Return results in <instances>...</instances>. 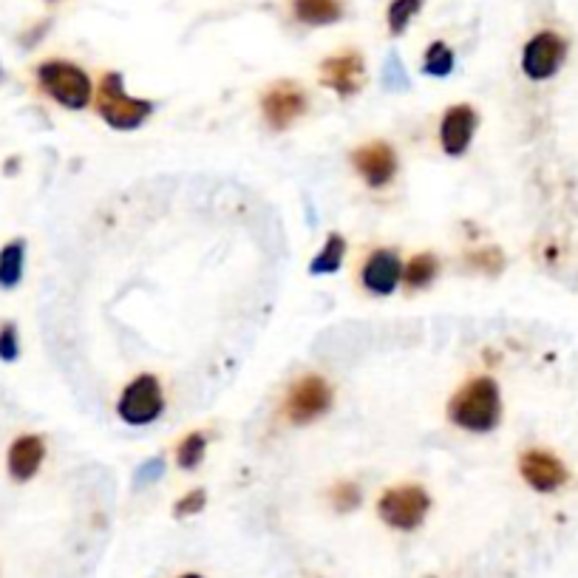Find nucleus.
I'll use <instances>...</instances> for the list:
<instances>
[{
    "mask_svg": "<svg viewBox=\"0 0 578 578\" xmlns=\"http://www.w3.org/2000/svg\"><path fill=\"white\" fill-rule=\"evenodd\" d=\"M499 414H502V397L491 377H476L471 383H465L448 406V417L454 420V425L476 434L496 428Z\"/></svg>",
    "mask_w": 578,
    "mask_h": 578,
    "instance_id": "nucleus-1",
    "label": "nucleus"
},
{
    "mask_svg": "<svg viewBox=\"0 0 578 578\" xmlns=\"http://www.w3.org/2000/svg\"><path fill=\"white\" fill-rule=\"evenodd\" d=\"M37 83L57 105L68 111H83L91 100V77L68 60H46L37 68Z\"/></svg>",
    "mask_w": 578,
    "mask_h": 578,
    "instance_id": "nucleus-2",
    "label": "nucleus"
},
{
    "mask_svg": "<svg viewBox=\"0 0 578 578\" xmlns=\"http://www.w3.org/2000/svg\"><path fill=\"white\" fill-rule=\"evenodd\" d=\"M97 108H100V117L105 119L111 128H117V131H136V128L153 114L151 102L136 100V97L125 94L122 74H117V71H111V74L102 77Z\"/></svg>",
    "mask_w": 578,
    "mask_h": 578,
    "instance_id": "nucleus-3",
    "label": "nucleus"
},
{
    "mask_svg": "<svg viewBox=\"0 0 578 578\" xmlns=\"http://www.w3.org/2000/svg\"><path fill=\"white\" fill-rule=\"evenodd\" d=\"M431 508V499L420 485H400L383 493L377 502L380 519L394 530H417L423 525L425 513Z\"/></svg>",
    "mask_w": 578,
    "mask_h": 578,
    "instance_id": "nucleus-4",
    "label": "nucleus"
},
{
    "mask_svg": "<svg viewBox=\"0 0 578 578\" xmlns=\"http://www.w3.org/2000/svg\"><path fill=\"white\" fill-rule=\"evenodd\" d=\"M117 411L119 420L128 425H148L153 420H159L162 411H165V394H162L159 380L153 374L136 377L134 383L122 391Z\"/></svg>",
    "mask_w": 578,
    "mask_h": 578,
    "instance_id": "nucleus-5",
    "label": "nucleus"
},
{
    "mask_svg": "<svg viewBox=\"0 0 578 578\" xmlns=\"http://www.w3.org/2000/svg\"><path fill=\"white\" fill-rule=\"evenodd\" d=\"M332 406V389L329 383L318 377V374H306L301 377L287 394V403H284V414H287L289 423L306 425L312 420L323 417Z\"/></svg>",
    "mask_w": 578,
    "mask_h": 578,
    "instance_id": "nucleus-6",
    "label": "nucleus"
},
{
    "mask_svg": "<svg viewBox=\"0 0 578 578\" xmlns=\"http://www.w3.org/2000/svg\"><path fill=\"white\" fill-rule=\"evenodd\" d=\"M567 57V40L556 32H539L522 51V71L530 80H550Z\"/></svg>",
    "mask_w": 578,
    "mask_h": 578,
    "instance_id": "nucleus-7",
    "label": "nucleus"
},
{
    "mask_svg": "<svg viewBox=\"0 0 578 578\" xmlns=\"http://www.w3.org/2000/svg\"><path fill=\"white\" fill-rule=\"evenodd\" d=\"M264 119L270 122L272 131H287L295 119L304 117L306 94L295 83H278L261 100Z\"/></svg>",
    "mask_w": 578,
    "mask_h": 578,
    "instance_id": "nucleus-8",
    "label": "nucleus"
},
{
    "mask_svg": "<svg viewBox=\"0 0 578 578\" xmlns=\"http://www.w3.org/2000/svg\"><path fill=\"white\" fill-rule=\"evenodd\" d=\"M363 77H366V68H363V57L357 51H343V54L323 60L321 83L340 97H352L355 91H360Z\"/></svg>",
    "mask_w": 578,
    "mask_h": 578,
    "instance_id": "nucleus-9",
    "label": "nucleus"
},
{
    "mask_svg": "<svg viewBox=\"0 0 578 578\" xmlns=\"http://www.w3.org/2000/svg\"><path fill=\"white\" fill-rule=\"evenodd\" d=\"M519 471H522V479L533 491L539 493H553L559 491L561 485L567 482V468L559 457L547 454V451H527L522 462H519Z\"/></svg>",
    "mask_w": 578,
    "mask_h": 578,
    "instance_id": "nucleus-10",
    "label": "nucleus"
},
{
    "mask_svg": "<svg viewBox=\"0 0 578 578\" xmlns=\"http://www.w3.org/2000/svg\"><path fill=\"white\" fill-rule=\"evenodd\" d=\"M357 173L363 176V182L372 187H386L397 173V153L386 142H369L363 148H357L355 156Z\"/></svg>",
    "mask_w": 578,
    "mask_h": 578,
    "instance_id": "nucleus-11",
    "label": "nucleus"
},
{
    "mask_svg": "<svg viewBox=\"0 0 578 578\" xmlns=\"http://www.w3.org/2000/svg\"><path fill=\"white\" fill-rule=\"evenodd\" d=\"M476 131V111L471 105H454L445 111L440 125V142L442 151L448 156H462L468 151L471 139Z\"/></svg>",
    "mask_w": 578,
    "mask_h": 578,
    "instance_id": "nucleus-12",
    "label": "nucleus"
},
{
    "mask_svg": "<svg viewBox=\"0 0 578 578\" xmlns=\"http://www.w3.org/2000/svg\"><path fill=\"white\" fill-rule=\"evenodd\" d=\"M400 278H403V264H400L397 253H391V250H374V253L366 258L363 272H360L363 287L374 292V295H389V292H394L397 284H400Z\"/></svg>",
    "mask_w": 578,
    "mask_h": 578,
    "instance_id": "nucleus-13",
    "label": "nucleus"
},
{
    "mask_svg": "<svg viewBox=\"0 0 578 578\" xmlns=\"http://www.w3.org/2000/svg\"><path fill=\"white\" fill-rule=\"evenodd\" d=\"M43 459H46V442H43V437L23 434V437H17V440L9 445L6 468H9V476H12L15 482H29V479L40 471Z\"/></svg>",
    "mask_w": 578,
    "mask_h": 578,
    "instance_id": "nucleus-14",
    "label": "nucleus"
},
{
    "mask_svg": "<svg viewBox=\"0 0 578 578\" xmlns=\"http://www.w3.org/2000/svg\"><path fill=\"white\" fill-rule=\"evenodd\" d=\"M292 15L304 26H329L343 17L340 0H292Z\"/></svg>",
    "mask_w": 578,
    "mask_h": 578,
    "instance_id": "nucleus-15",
    "label": "nucleus"
},
{
    "mask_svg": "<svg viewBox=\"0 0 578 578\" xmlns=\"http://www.w3.org/2000/svg\"><path fill=\"white\" fill-rule=\"evenodd\" d=\"M23 264H26V244L17 238L0 250V287L12 289L23 281Z\"/></svg>",
    "mask_w": 578,
    "mask_h": 578,
    "instance_id": "nucleus-16",
    "label": "nucleus"
},
{
    "mask_svg": "<svg viewBox=\"0 0 578 578\" xmlns=\"http://www.w3.org/2000/svg\"><path fill=\"white\" fill-rule=\"evenodd\" d=\"M437 272H440V261L431 253H420L408 261L406 270H403V278H406V284L411 289H423L437 278Z\"/></svg>",
    "mask_w": 578,
    "mask_h": 578,
    "instance_id": "nucleus-17",
    "label": "nucleus"
},
{
    "mask_svg": "<svg viewBox=\"0 0 578 578\" xmlns=\"http://www.w3.org/2000/svg\"><path fill=\"white\" fill-rule=\"evenodd\" d=\"M343 255H346V241L343 236H332L326 238V244H323V250L315 258H312V264H309V270L315 272V275H329V272H338L340 264H343Z\"/></svg>",
    "mask_w": 578,
    "mask_h": 578,
    "instance_id": "nucleus-18",
    "label": "nucleus"
},
{
    "mask_svg": "<svg viewBox=\"0 0 578 578\" xmlns=\"http://www.w3.org/2000/svg\"><path fill=\"white\" fill-rule=\"evenodd\" d=\"M423 71L428 77H448L454 71V51L448 49L442 40L431 43L423 57Z\"/></svg>",
    "mask_w": 578,
    "mask_h": 578,
    "instance_id": "nucleus-19",
    "label": "nucleus"
},
{
    "mask_svg": "<svg viewBox=\"0 0 578 578\" xmlns=\"http://www.w3.org/2000/svg\"><path fill=\"white\" fill-rule=\"evenodd\" d=\"M204 451H207V437L199 434V431H193V434H187L185 440L179 442L176 462H179L185 471H193V468H199V462L204 459Z\"/></svg>",
    "mask_w": 578,
    "mask_h": 578,
    "instance_id": "nucleus-20",
    "label": "nucleus"
},
{
    "mask_svg": "<svg viewBox=\"0 0 578 578\" xmlns=\"http://www.w3.org/2000/svg\"><path fill=\"white\" fill-rule=\"evenodd\" d=\"M420 6H423V0H391L389 6V32L397 37V34H403L408 29V23H411V17L420 12Z\"/></svg>",
    "mask_w": 578,
    "mask_h": 578,
    "instance_id": "nucleus-21",
    "label": "nucleus"
},
{
    "mask_svg": "<svg viewBox=\"0 0 578 578\" xmlns=\"http://www.w3.org/2000/svg\"><path fill=\"white\" fill-rule=\"evenodd\" d=\"M332 505L340 513H349V510H355L360 505V488H357L355 482H340L332 488Z\"/></svg>",
    "mask_w": 578,
    "mask_h": 578,
    "instance_id": "nucleus-22",
    "label": "nucleus"
},
{
    "mask_svg": "<svg viewBox=\"0 0 578 578\" xmlns=\"http://www.w3.org/2000/svg\"><path fill=\"white\" fill-rule=\"evenodd\" d=\"M20 355V340H17L15 323H3L0 326V360L12 363Z\"/></svg>",
    "mask_w": 578,
    "mask_h": 578,
    "instance_id": "nucleus-23",
    "label": "nucleus"
},
{
    "mask_svg": "<svg viewBox=\"0 0 578 578\" xmlns=\"http://www.w3.org/2000/svg\"><path fill=\"white\" fill-rule=\"evenodd\" d=\"M162 471H165V462H162V459L159 457L148 459V462H142V465L136 468L134 485L136 488H145L148 482H156V479L162 476Z\"/></svg>",
    "mask_w": 578,
    "mask_h": 578,
    "instance_id": "nucleus-24",
    "label": "nucleus"
},
{
    "mask_svg": "<svg viewBox=\"0 0 578 578\" xmlns=\"http://www.w3.org/2000/svg\"><path fill=\"white\" fill-rule=\"evenodd\" d=\"M383 80L389 88H406L408 77L403 66H400V60H397V54H389V60H386V68H383Z\"/></svg>",
    "mask_w": 578,
    "mask_h": 578,
    "instance_id": "nucleus-25",
    "label": "nucleus"
},
{
    "mask_svg": "<svg viewBox=\"0 0 578 578\" xmlns=\"http://www.w3.org/2000/svg\"><path fill=\"white\" fill-rule=\"evenodd\" d=\"M204 491H190V493H185L179 502H176V508H173V513L176 516H196L199 510L204 508Z\"/></svg>",
    "mask_w": 578,
    "mask_h": 578,
    "instance_id": "nucleus-26",
    "label": "nucleus"
},
{
    "mask_svg": "<svg viewBox=\"0 0 578 578\" xmlns=\"http://www.w3.org/2000/svg\"><path fill=\"white\" fill-rule=\"evenodd\" d=\"M468 261L474 264V267H482V270H499L502 264H505V258H502V253L499 250H493V247H488V250H482V253H474L468 255Z\"/></svg>",
    "mask_w": 578,
    "mask_h": 578,
    "instance_id": "nucleus-27",
    "label": "nucleus"
},
{
    "mask_svg": "<svg viewBox=\"0 0 578 578\" xmlns=\"http://www.w3.org/2000/svg\"><path fill=\"white\" fill-rule=\"evenodd\" d=\"M179 578H202V576H196V573H185V576H179Z\"/></svg>",
    "mask_w": 578,
    "mask_h": 578,
    "instance_id": "nucleus-28",
    "label": "nucleus"
}]
</instances>
